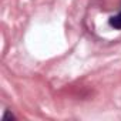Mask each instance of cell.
<instances>
[{
    "label": "cell",
    "instance_id": "cell-2",
    "mask_svg": "<svg viewBox=\"0 0 121 121\" xmlns=\"http://www.w3.org/2000/svg\"><path fill=\"white\" fill-rule=\"evenodd\" d=\"M7 120H16V118H14V115H13V114H10L9 111H6V114L3 115L2 121H7Z\"/></svg>",
    "mask_w": 121,
    "mask_h": 121
},
{
    "label": "cell",
    "instance_id": "cell-1",
    "mask_svg": "<svg viewBox=\"0 0 121 121\" xmlns=\"http://www.w3.org/2000/svg\"><path fill=\"white\" fill-rule=\"evenodd\" d=\"M108 23H110V26H111V27H114L115 30H121V12H120L118 14H115V16L110 17Z\"/></svg>",
    "mask_w": 121,
    "mask_h": 121
}]
</instances>
